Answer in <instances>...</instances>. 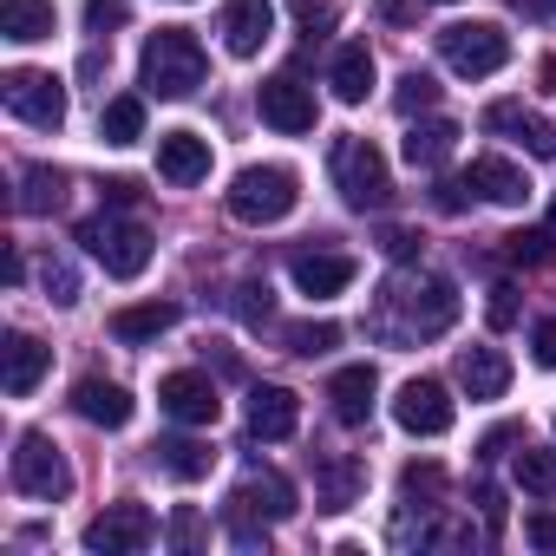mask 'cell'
I'll return each mask as SVG.
<instances>
[{
  "label": "cell",
  "instance_id": "cell-40",
  "mask_svg": "<svg viewBox=\"0 0 556 556\" xmlns=\"http://www.w3.org/2000/svg\"><path fill=\"white\" fill-rule=\"evenodd\" d=\"M40 282H47V302H60V308H73V302H79V275H73L66 262H47Z\"/></svg>",
  "mask_w": 556,
  "mask_h": 556
},
{
  "label": "cell",
  "instance_id": "cell-15",
  "mask_svg": "<svg viewBox=\"0 0 556 556\" xmlns=\"http://www.w3.org/2000/svg\"><path fill=\"white\" fill-rule=\"evenodd\" d=\"M157 177L177 184V190L203 184V177H210V138H197V131H164V138H157Z\"/></svg>",
  "mask_w": 556,
  "mask_h": 556
},
{
  "label": "cell",
  "instance_id": "cell-9",
  "mask_svg": "<svg viewBox=\"0 0 556 556\" xmlns=\"http://www.w3.org/2000/svg\"><path fill=\"white\" fill-rule=\"evenodd\" d=\"M255 105H262V125L282 131V138H308L315 131V92L295 79V73H275L255 86Z\"/></svg>",
  "mask_w": 556,
  "mask_h": 556
},
{
  "label": "cell",
  "instance_id": "cell-10",
  "mask_svg": "<svg viewBox=\"0 0 556 556\" xmlns=\"http://www.w3.org/2000/svg\"><path fill=\"white\" fill-rule=\"evenodd\" d=\"M151 536H157V517L144 504H112L105 517L86 523V549L92 556H138V549H151Z\"/></svg>",
  "mask_w": 556,
  "mask_h": 556
},
{
  "label": "cell",
  "instance_id": "cell-14",
  "mask_svg": "<svg viewBox=\"0 0 556 556\" xmlns=\"http://www.w3.org/2000/svg\"><path fill=\"white\" fill-rule=\"evenodd\" d=\"M73 413H79L86 426H105V432H118V426H131L138 400H131L118 380H99V374H86V380L73 387Z\"/></svg>",
  "mask_w": 556,
  "mask_h": 556
},
{
  "label": "cell",
  "instance_id": "cell-32",
  "mask_svg": "<svg viewBox=\"0 0 556 556\" xmlns=\"http://www.w3.org/2000/svg\"><path fill=\"white\" fill-rule=\"evenodd\" d=\"M60 203H66V170L34 164V170H27V190H21V210H27V216H47V210H60Z\"/></svg>",
  "mask_w": 556,
  "mask_h": 556
},
{
  "label": "cell",
  "instance_id": "cell-49",
  "mask_svg": "<svg viewBox=\"0 0 556 556\" xmlns=\"http://www.w3.org/2000/svg\"><path fill=\"white\" fill-rule=\"evenodd\" d=\"M510 439H517V426H497V432H484V445H478V452H484V458H497Z\"/></svg>",
  "mask_w": 556,
  "mask_h": 556
},
{
  "label": "cell",
  "instance_id": "cell-47",
  "mask_svg": "<svg viewBox=\"0 0 556 556\" xmlns=\"http://www.w3.org/2000/svg\"><path fill=\"white\" fill-rule=\"evenodd\" d=\"M523 536H530L536 549H556V517H530V523H523Z\"/></svg>",
  "mask_w": 556,
  "mask_h": 556
},
{
  "label": "cell",
  "instance_id": "cell-37",
  "mask_svg": "<svg viewBox=\"0 0 556 556\" xmlns=\"http://www.w3.org/2000/svg\"><path fill=\"white\" fill-rule=\"evenodd\" d=\"M236 315H242L249 328H268V321H275V302H268V282H242V289H236Z\"/></svg>",
  "mask_w": 556,
  "mask_h": 556
},
{
  "label": "cell",
  "instance_id": "cell-3",
  "mask_svg": "<svg viewBox=\"0 0 556 556\" xmlns=\"http://www.w3.org/2000/svg\"><path fill=\"white\" fill-rule=\"evenodd\" d=\"M223 203H229V216H236V223L268 229V223H282V216L302 203V177H295L289 164H249V170H236V177H229Z\"/></svg>",
  "mask_w": 556,
  "mask_h": 556
},
{
  "label": "cell",
  "instance_id": "cell-13",
  "mask_svg": "<svg viewBox=\"0 0 556 556\" xmlns=\"http://www.w3.org/2000/svg\"><path fill=\"white\" fill-rule=\"evenodd\" d=\"M484 131H497V138H510V144H523L530 157H556V125H549L543 112L517 105V99L484 105Z\"/></svg>",
  "mask_w": 556,
  "mask_h": 556
},
{
  "label": "cell",
  "instance_id": "cell-46",
  "mask_svg": "<svg viewBox=\"0 0 556 556\" xmlns=\"http://www.w3.org/2000/svg\"><path fill=\"white\" fill-rule=\"evenodd\" d=\"M105 203H112V210H131V203H138V184H131V177H112V184H105Z\"/></svg>",
  "mask_w": 556,
  "mask_h": 556
},
{
  "label": "cell",
  "instance_id": "cell-25",
  "mask_svg": "<svg viewBox=\"0 0 556 556\" xmlns=\"http://www.w3.org/2000/svg\"><path fill=\"white\" fill-rule=\"evenodd\" d=\"M151 458H157V471L164 478H177V484H197V478H210V465H216V452L203 445V439H157L151 445Z\"/></svg>",
  "mask_w": 556,
  "mask_h": 556
},
{
  "label": "cell",
  "instance_id": "cell-21",
  "mask_svg": "<svg viewBox=\"0 0 556 556\" xmlns=\"http://www.w3.org/2000/svg\"><path fill=\"white\" fill-rule=\"evenodd\" d=\"M465 184H471L484 203H504V210L530 203V184H523V170H517L510 157H478V164L465 170Z\"/></svg>",
  "mask_w": 556,
  "mask_h": 556
},
{
  "label": "cell",
  "instance_id": "cell-27",
  "mask_svg": "<svg viewBox=\"0 0 556 556\" xmlns=\"http://www.w3.org/2000/svg\"><path fill=\"white\" fill-rule=\"evenodd\" d=\"M452 151H458V125L452 118H426V125L406 131V164L413 170H439Z\"/></svg>",
  "mask_w": 556,
  "mask_h": 556
},
{
  "label": "cell",
  "instance_id": "cell-6",
  "mask_svg": "<svg viewBox=\"0 0 556 556\" xmlns=\"http://www.w3.org/2000/svg\"><path fill=\"white\" fill-rule=\"evenodd\" d=\"M334 184L354 210H387L393 203V177H387V157L367 144V138H341L334 144Z\"/></svg>",
  "mask_w": 556,
  "mask_h": 556
},
{
  "label": "cell",
  "instance_id": "cell-39",
  "mask_svg": "<svg viewBox=\"0 0 556 556\" xmlns=\"http://www.w3.org/2000/svg\"><path fill=\"white\" fill-rule=\"evenodd\" d=\"M400 491H406V504H419V497H439V491H445V471H439V465H406Z\"/></svg>",
  "mask_w": 556,
  "mask_h": 556
},
{
  "label": "cell",
  "instance_id": "cell-34",
  "mask_svg": "<svg viewBox=\"0 0 556 556\" xmlns=\"http://www.w3.org/2000/svg\"><path fill=\"white\" fill-rule=\"evenodd\" d=\"M393 105H400V118L432 112V105H439V79H432V73H406V79H400V92H393Z\"/></svg>",
  "mask_w": 556,
  "mask_h": 556
},
{
  "label": "cell",
  "instance_id": "cell-38",
  "mask_svg": "<svg viewBox=\"0 0 556 556\" xmlns=\"http://www.w3.org/2000/svg\"><path fill=\"white\" fill-rule=\"evenodd\" d=\"M131 21V0H86V27L92 34H118Z\"/></svg>",
  "mask_w": 556,
  "mask_h": 556
},
{
  "label": "cell",
  "instance_id": "cell-23",
  "mask_svg": "<svg viewBox=\"0 0 556 556\" xmlns=\"http://www.w3.org/2000/svg\"><path fill=\"white\" fill-rule=\"evenodd\" d=\"M374 393H380V374H374V367H341V374L328 380V400H334V419H341V426H367Z\"/></svg>",
  "mask_w": 556,
  "mask_h": 556
},
{
  "label": "cell",
  "instance_id": "cell-24",
  "mask_svg": "<svg viewBox=\"0 0 556 556\" xmlns=\"http://www.w3.org/2000/svg\"><path fill=\"white\" fill-rule=\"evenodd\" d=\"M458 387H465L471 400H504L510 361H504L497 348H465V354H458Z\"/></svg>",
  "mask_w": 556,
  "mask_h": 556
},
{
  "label": "cell",
  "instance_id": "cell-2",
  "mask_svg": "<svg viewBox=\"0 0 556 556\" xmlns=\"http://www.w3.org/2000/svg\"><path fill=\"white\" fill-rule=\"evenodd\" d=\"M203 73H210V60H203L190 27H157L138 53V79H144L151 99H190L203 86Z\"/></svg>",
  "mask_w": 556,
  "mask_h": 556
},
{
  "label": "cell",
  "instance_id": "cell-20",
  "mask_svg": "<svg viewBox=\"0 0 556 556\" xmlns=\"http://www.w3.org/2000/svg\"><path fill=\"white\" fill-rule=\"evenodd\" d=\"M354 255H295V289L302 295H315V302H328V295H348L354 289Z\"/></svg>",
  "mask_w": 556,
  "mask_h": 556
},
{
  "label": "cell",
  "instance_id": "cell-19",
  "mask_svg": "<svg viewBox=\"0 0 556 556\" xmlns=\"http://www.w3.org/2000/svg\"><path fill=\"white\" fill-rule=\"evenodd\" d=\"M0 354H8V374H0V380H8V400H27L40 380H47V367H53V348H40L34 334H8V348H0Z\"/></svg>",
  "mask_w": 556,
  "mask_h": 556
},
{
  "label": "cell",
  "instance_id": "cell-48",
  "mask_svg": "<svg viewBox=\"0 0 556 556\" xmlns=\"http://www.w3.org/2000/svg\"><path fill=\"white\" fill-rule=\"evenodd\" d=\"M419 14H426V0H387V21H400V27L419 21Z\"/></svg>",
  "mask_w": 556,
  "mask_h": 556
},
{
  "label": "cell",
  "instance_id": "cell-11",
  "mask_svg": "<svg viewBox=\"0 0 556 556\" xmlns=\"http://www.w3.org/2000/svg\"><path fill=\"white\" fill-rule=\"evenodd\" d=\"M393 419H400V432H413V439H439V432H452L458 406H452V393H445L439 380H406V387L393 393Z\"/></svg>",
  "mask_w": 556,
  "mask_h": 556
},
{
  "label": "cell",
  "instance_id": "cell-35",
  "mask_svg": "<svg viewBox=\"0 0 556 556\" xmlns=\"http://www.w3.org/2000/svg\"><path fill=\"white\" fill-rule=\"evenodd\" d=\"M549 249H556V242H549V229H510V236H504V255H510V262H523V268L549 262Z\"/></svg>",
  "mask_w": 556,
  "mask_h": 556
},
{
  "label": "cell",
  "instance_id": "cell-45",
  "mask_svg": "<svg viewBox=\"0 0 556 556\" xmlns=\"http://www.w3.org/2000/svg\"><path fill=\"white\" fill-rule=\"evenodd\" d=\"M530 361H536V367H556V321H543V328L530 334Z\"/></svg>",
  "mask_w": 556,
  "mask_h": 556
},
{
  "label": "cell",
  "instance_id": "cell-7",
  "mask_svg": "<svg viewBox=\"0 0 556 556\" xmlns=\"http://www.w3.org/2000/svg\"><path fill=\"white\" fill-rule=\"evenodd\" d=\"M14 491L40 497V504H60L73 491V465H66V452L47 432H21V445H14Z\"/></svg>",
  "mask_w": 556,
  "mask_h": 556
},
{
  "label": "cell",
  "instance_id": "cell-16",
  "mask_svg": "<svg viewBox=\"0 0 556 556\" xmlns=\"http://www.w3.org/2000/svg\"><path fill=\"white\" fill-rule=\"evenodd\" d=\"M268 34H275V8H268V0H229V8H223V47L236 60H255L268 47Z\"/></svg>",
  "mask_w": 556,
  "mask_h": 556
},
{
  "label": "cell",
  "instance_id": "cell-42",
  "mask_svg": "<svg viewBox=\"0 0 556 556\" xmlns=\"http://www.w3.org/2000/svg\"><path fill=\"white\" fill-rule=\"evenodd\" d=\"M203 536H210V530H203L197 510H177V517H170V549H197Z\"/></svg>",
  "mask_w": 556,
  "mask_h": 556
},
{
  "label": "cell",
  "instance_id": "cell-36",
  "mask_svg": "<svg viewBox=\"0 0 556 556\" xmlns=\"http://www.w3.org/2000/svg\"><path fill=\"white\" fill-rule=\"evenodd\" d=\"M334 21H341V8H334V0H295V27H302L308 40L334 34Z\"/></svg>",
  "mask_w": 556,
  "mask_h": 556
},
{
  "label": "cell",
  "instance_id": "cell-29",
  "mask_svg": "<svg viewBox=\"0 0 556 556\" xmlns=\"http://www.w3.org/2000/svg\"><path fill=\"white\" fill-rule=\"evenodd\" d=\"M367 491V465L361 458H328L321 465V510H348Z\"/></svg>",
  "mask_w": 556,
  "mask_h": 556
},
{
  "label": "cell",
  "instance_id": "cell-5",
  "mask_svg": "<svg viewBox=\"0 0 556 556\" xmlns=\"http://www.w3.org/2000/svg\"><path fill=\"white\" fill-rule=\"evenodd\" d=\"M439 53H445V66H452L458 79H491V73L510 60V34H504L497 21H452V27L439 34Z\"/></svg>",
  "mask_w": 556,
  "mask_h": 556
},
{
  "label": "cell",
  "instance_id": "cell-33",
  "mask_svg": "<svg viewBox=\"0 0 556 556\" xmlns=\"http://www.w3.org/2000/svg\"><path fill=\"white\" fill-rule=\"evenodd\" d=\"M282 348H289V354H308V361H315V354L341 348V328H334V321H289V328H282Z\"/></svg>",
  "mask_w": 556,
  "mask_h": 556
},
{
  "label": "cell",
  "instance_id": "cell-26",
  "mask_svg": "<svg viewBox=\"0 0 556 556\" xmlns=\"http://www.w3.org/2000/svg\"><path fill=\"white\" fill-rule=\"evenodd\" d=\"M328 86H334L341 105H367V92H374V53L367 47H341L334 66H328Z\"/></svg>",
  "mask_w": 556,
  "mask_h": 556
},
{
  "label": "cell",
  "instance_id": "cell-44",
  "mask_svg": "<svg viewBox=\"0 0 556 556\" xmlns=\"http://www.w3.org/2000/svg\"><path fill=\"white\" fill-rule=\"evenodd\" d=\"M380 249H387L393 262H413V255H419V236H413V229H380Z\"/></svg>",
  "mask_w": 556,
  "mask_h": 556
},
{
  "label": "cell",
  "instance_id": "cell-41",
  "mask_svg": "<svg viewBox=\"0 0 556 556\" xmlns=\"http://www.w3.org/2000/svg\"><path fill=\"white\" fill-rule=\"evenodd\" d=\"M484 321H491L497 334H504V328H517V289H510V282H497V289H491V302H484Z\"/></svg>",
  "mask_w": 556,
  "mask_h": 556
},
{
  "label": "cell",
  "instance_id": "cell-12",
  "mask_svg": "<svg viewBox=\"0 0 556 556\" xmlns=\"http://www.w3.org/2000/svg\"><path fill=\"white\" fill-rule=\"evenodd\" d=\"M157 406L177 419V426H216L223 419V400H216V380L210 374H164L157 380Z\"/></svg>",
  "mask_w": 556,
  "mask_h": 556
},
{
  "label": "cell",
  "instance_id": "cell-1",
  "mask_svg": "<svg viewBox=\"0 0 556 556\" xmlns=\"http://www.w3.org/2000/svg\"><path fill=\"white\" fill-rule=\"evenodd\" d=\"M452 321H458V289L445 275H400V282H387L380 315H374V328L393 341H432Z\"/></svg>",
  "mask_w": 556,
  "mask_h": 556
},
{
  "label": "cell",
  "instance_id": "cell-28",
  "mask_svg": "<svg viewBox=\"0 0 556 556\" xmlns=\"http://www.w3.org/2000/svg\"><path fill=\"white\" fill-rule=\"evenodd\" d=\"M0 34L21 47L53 40V0H0Z\"/></svg>",
  "mask_w": 556,
  "mask_h": 556
},
{
  "label": "cell",
  "instance_id": "cell-43",
  "mask_svg": "<svg viewBox=\"0 0 556 556\" xmlns=\"http://www.w3.org/2000/svg\"><path fill=\"white\" fill-rule=\"evenodd\" d=\"M465 190H471L465 177H439V190H432V203H439L445 216H458V210H465Z\"/></svg>",
  "mask_w": 556,
  "mask_h": 556
},
{
  "label": "cell",
  "instance_id": "cell-4",
  "mask_svg": "<svg viewBox=\"0 0 556 556\" xmlns=\"http://www.w3.org/2000/svg\"><path fill=\"white\" fill-rule=\"evenodd\" d=\"M79 242L92 249V262L105 275H118V282H138V275L151 268V229L131 223V216H86Z\"/></svg>",
  "mask_w": 556,
  "mask_h": 556
},
{
  "label": "cell",
  "instance_id": "cell-22",
  "mask_svg": "<svg viewBox=\"0 0 556 556\" xmlns=\"http://www.w3.org/2000/svg\"><path fill=\"white\" fill-rule=\"evenodd\" d=\"M105 328H112V341L144 348V341H157V334H170V328H177V302H131V308H118Z\"/></svg>",
  "mask_w": 556,
  "mask_h": 556
},
{
  "label": "cell",
  "instance_id": "cell-18",
  "mask_svg": "<svg viewBox=\"0 0 556 556\" xmlns=\"http://www.w3.org/2000/svg\"><path fill=\"white\" fill-rule=\"evenodd\" d=\"M229 504H242V510H255V517H268V523H282V517H295V484H289L282 471H249Z\"/></svg>",
  "mask_w": 556,
  "mask_h": 556
},
{
  "label": "cell",
  "instance_id": "cell-8",
  "mask_svg": "<svg viewBox=\"0 0 556 556\" xmlns=\"http://www.w3.org/2000/svg\"><path fill=\"white\" fill-rule=\"evenodd\" d=\"M0 92H8V112H14L21 125H34V131H60V125H66V86H60L53 73L21 66V73L0 79Z\"/></svg>",
  "mask_w": 556,
  "mask_h": 556
},
{
  "label": "cell",
  "instance_id": "cell-30",
  "mask_svg": "<svg viewBox=\"0 0 556 556\" xmlns=\"http://www.w3.org/2000/svg\"><path fill=\"white\" fill-rule=\"evenodd\" d=\"M517 491L536 497V504L556 497V452H549V445H523V452H517Z\"/></svg>",
  "mask_w": 556,
  "mask_h": 556
},
{
  "label": "cell",
  "instance_id": "cell-31",
  "mask_svg": "<svg viewBox=\"0 0 556 556\" xmlns=\"http://www.w3.org/2000/svg\"><path fill=\"white\" fill-rule=\"evenodd\" d=\"M99 138H105V144H138V138H144V99H131V92L112 99V105L99 112Z\"/></svg>",
  "mask_w": 556,
  "mask_h": 556
},
{
  "label": "cell",
  "instance_id": "cell-50",
  "mask_svg": "<svg viewBox=\"0 0 556 556\" xmlns=\"http://www.w3.org/2000/svg\"><path fill=\"white\" fill-rule=\"evenodd\" d=\"M543 79H549V92H556V60H543Z\"/></svg>",
  "mask_w": 556,
  "mask_h": 556
},
{
  "label": "cell",
  "instance_id": "cell-17",
  "mask_svg": "<svg viewBox=\"0 0 556 556\" xmlns=\"http://www.w3.org/2000/svg\"><path fill=\"white\" fill-rule=\"evenodd\" d=\"M302 426V400L289 387H255L249 393V439H295Z\"/></svg>",
  "mask_w": 556,
  "mask_h": 556
},
{
  "label": "cell",
  "instance_id": "cell-51",
  "mask_svg": "<svg viewBox=\"0 0 556 556\" xmlns=\"http://www.w3.org/2000/svg\"><path fill=\"white\" fill-rule=\"evenodd\" d=\"M543 8H549V14H556V0H543Z\"/></svg>",
  "mask_w": 556,
  "mask_h": 556
}]
</instances>
